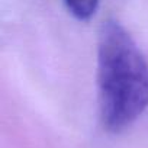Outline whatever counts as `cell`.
<instances>
[{
  "label": "cell",
  "instance_id": "cell-1",
  "mask_svg": "<svg viewBox=\"0 0 148 148\" xmlns=\"http://www.w3.org/2000/svg\"><path fill=\"white\" fill-rule=\"evenodd\" d=\"M97 99L102 125L118 134L148 108V61L131 34L113 19L97 35Z\"/></svg>",
  "mask_w": 148,
  "mask_h": 148
},
{
  "label": "cell",
  "instance_id": "cell-2",
  "mask_svg": "<svg viewBox=\"0 0 148 148\" xmlns=\"http://www.w3.org/2000/svg\"><path fill=\"white\" fill-rule=\"evenodd\" d=\"M67 10L80 22L90 21L97 8H99V0H64Z\"/></svg>",
  "mask_w": 148,
  "mask_h": 148
}]
</instances>
